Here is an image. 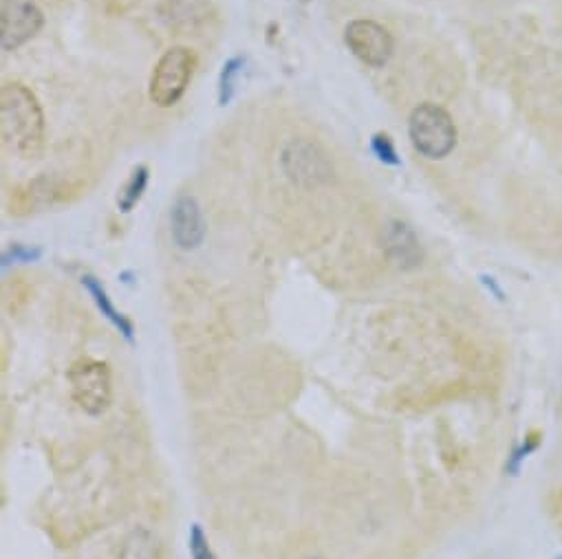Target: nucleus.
Segmentation results:
<instances>
[{"label":"nucleus","mask_w":562,"mask_h":559,"mask_svg":"<svg viewBox=\"0 0 562 559\" xmlns=\"http://www.w3.org/2000/svg\"><path fill=\"white\" fill-rule=\"evenodd\" d=\"M45 18L34 0H3V18H0V42L5 51L23 47L34 38Z\"/></svg>","instance_id":"nucleus-6"},{"label":"nucleus","mask_w":562,"mask_h":559,"mask_svg":"<svg viewBox=\"0 0 562 559\" xmlns=\"http://www.w3.org/2000/svg\"><path fill=\"white\" fill-rule=\"evenodd\" d=\"M82 287L89 291V295H91V300L95 302V306H97V311H100L108 322H111L117 331H120V335L126 339L128 344H133L135 342V326H133V322L128 320V317L117 309V306L113 304V300H111V295L106 293V289L102 287V282L97 280V278H93V276H82Z\"/></svg>","instance_id":"nucleus-9"},{"label":"nucleus","mask_w":562,"mask_h":559,"mask_svg":"<svg viewBox=\"0 0 562 559\" xmlns=\"http://www.w3.org/2000/svg\"><path fill=\"white\" fill-rule=\"evenodd\" d=\"M194 67H197V58L194 53L186 47H172L164 56L159 58L157 67L150 78V89L148 97L150 102L168 108L177 104L183 93H186L188 84L194 75Z\"/></svg>","instance_id":"nucleus-4"},{"label":"nucleus","mask_w":562,"mask_h":559,"mask_svg":"<svg viewBox=\"0 0 562 559\" xmlns=\"http://www.w3.org/2000/svg\"><path fill=\"white\" fill-rule=\"evenodd\" d=\"M560 401H562V397H560Z\"/></svg>","instance_id":"nucleus-17"},{"label":"nucleus","mask_w":562,"mask_h":559,"mask_svg":"<svg viewBox=\"0 0 562 559\" xmlns=\"http://www.w3.org/2000/svg\"><path fill=\"white\" fill-rule=\"evenodd\" d=\"M371 150L375 152V157L380 159L382 163H386V166H399V159H397V152H395V146H393V141L388 135H375L373 141H371Z\"/></svg>","instance_id":"nucleus-16"},{"label":"nucleus","mask_w":562,"mask_h":559,"mask_svg":"<svg viewBox=\"0 0 562 559\" xmlns=\"http://www.w3.org/2000/svg\"><path fill=\"white\" fill-rule=\"evenodd\" d=\"M386 254L402 269L417 267L421 262V247L413 229L406 223H391L386 227Z\"/></svg>","instance_id":"nucleus-8"},{"label":"nucleus","mask_w":562,"mask_h":559,"mask_svg":"<svg viewBox=\"0 0 562 559\" xmlns=\"http://www.w3.org/2000/svg\"><path fill=\"white\" fill-rule=\"evenodd\" d=\"M71 399L91 419L102 416L113 401L111 368L104 361L82 359L69 370Z\"/></svg>","instance_id":"nucleus-3"},{"label":"nucleus","mask_w":562,"mask_h":559,"mask_svg":"<svg viewBox=\"0 0 562 559\" xmlns=\"http://www.w3.org/2000/svg\"><path fill=\"white\" fill-rule=\"evenodd\" d=\"M538 445H540L538 436H527L525 441L514 449L512 456L507 458V465H505V469L510 471V476H516L518 471H521V465L529 458V454H534V452H536Z\"/></svg>","instance_id":"nucleus-14"},{"label":"nucleus","mask_w":562,"mask_h":559,"mask_svg":"<svg viewBox=\"0 0 562 559\" xmlns=\"http://www.w3.org/2000/svg\"><path fill=\"white\" fill-rule=\"evenodd\" d=\"M243 64H245V58H241V56L225 62V67L221 71V80H219V104L221 106L230 104L232 95H234V84H236V78H239Z\"/></svg>","instance_id":"nucleus-12"},{"label":"nucleus","mask_w":562,"mask_h":559,"mask_svg":"<svg viewBox=\"0 0 562 559\" xmlns=\"http://www.w3.org/2000/svg\"><path fill=\"white\" fill-rule=\"evenodd\" d=\"M410 141L426 159L448 157L457 144V128L452 117L437 104H419L408 122Z\"/></svg>","instance_id":"nucleus-2"},{"label":"nucleus","mask_w":562,"mask_h":559,"mask_svg":"<svg viewBox=\"0 0 562 559\" xmlns=\"http://www.w3.org/2000/svg\"><path fill=\"white\" fill-rule=\"evenodd\" d=\"M122 559H159L157 540L146 529H137L126 537Z\"/></svg>","instance_id":"nucleus-10"},{"label":"nucleus","mask_w":562,"mask_h":559,"mask_svg":"<svg viewBox=\"0 0 562 559\" xmlns=\"http://www.w3.org/2000/svg\"><path fill=\"white\" fill-rule=\"evenodd\" d=\"M0 128L3 144L20 157H34L42 146L45 117L42 108L23 84H5L0 93Z\"/></svg>","instance_id":"nucleus-1"},{"label":"nucleus","mask_w":562,"mask_h":559,"mask_svg":"<svg viewBox=\"0 0 562 559\" xmlns=\"http://www.w3.org/2000/svg\"><path fill=\"white\" fill-rule=\"evenodd\" d=\"M344 40H347L353 56L369 67H384L395 49L391 31L375 20H353L344 31Z\"/></svg>","instance_id":"nucleus-5"},{"label":"nucleus","mask_w":562,"mask_h":559,"mask_svg":"<svg viewBox=\"0 0 562 559\" xmlns=\"http://www.w3.org/2000/svg\"><path fill=\"white\" fill-rule=\"evenodd\" d=\"M42 256V249L25 247V245H12L3 254V267L7 269L9 265H25V262H36Z\"/></svg>","instance_id":"nucleus-15"},{"label":"nucleus","mask_w":562,"mask_h":559,"mask_svg":"<svg viewBox=\"0 0 562 559\" xmlns=\"http://www.w3.org/2000/svg\"><path fill=\"white\" fill-rule=\"evenodd\" d=\"M188 551H190L192 559H216V555L212 553V546H210L208 535H205L201 524H192L190 526Z\"/></svg>","instance_id":"nucleus-13"},{"label":"nucleus","mask_w":562,"mask_h":559,"mask_svg":"<svg viewBox=\"0 0 562 559\" xmlns=\"http://www.w3.org/2000/svg\"><path fill=\"white\" fill-rule=\"evenodd\" d=\"M170 234L183 251L199 249L205 240L203 212L194 196H179L170 212Z\"/></svg>","instance_id":"nucleus-7"},{"label":"nucleus","mask_w":562,"mask_h":559,"mask_svg":"<svg viewBox=\"0 0 562 559\" xmlns=\"http://www.w3.org/2000/svg\"><path fill=\"white\" fill-rule=\"evenodd\" d=\"M560 559H562V557H560Z\"/></svg>","instance_id":"nucleus-18"},{"label":"nucleus","mask_w":562,"mask_h":559,"mask_svg":"<svg viewBox=\"0 0 562 559\" xmlns=\"http://www.w3.org/2000/svg\"><path fill=\"white\" fill-rule=\"evenodd\" d=\"M148 185V168L139 166L135 168V172L131 174V179L124 185V190L120 192V199H117V205H120L122 212H131L133 207L142 199V194Z\"/></svg>","instance_id":"nucleus-11"}]
</instances>
